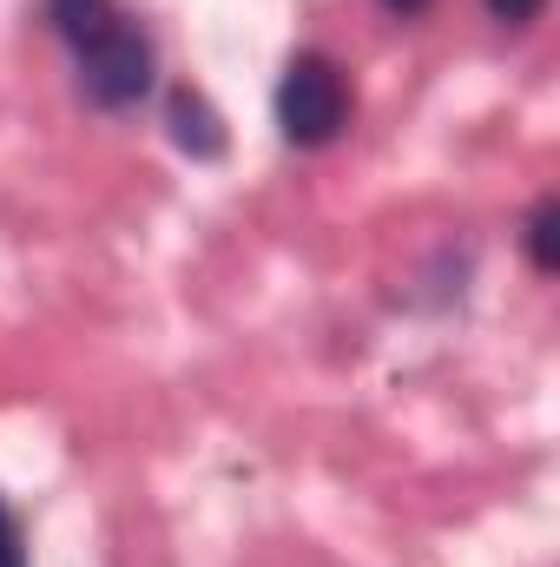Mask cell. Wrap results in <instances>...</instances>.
I'll list each match as a JSON object with an SVG mask.
<instances>
[{
	"label": "cell",
	"mask_w": 560,
	"mask_h": 567,
	"mask_svg": "<svg viewBox=\"0 0 560 567\" xmlns=\"http://www.w3.org/2000/svg\"><path fill=\"white\" fill-rule=\"evenodd\" d=\"M350 126V80L330 53H297L278 80V133L303 152L330 145Z\"/></svg>",
	"instance_id": "obj_1"
},
{
	"label": "cell",
	"mask_w": 560,
	"mask_h": 567,
	"mask_svg": "<svg viewBox=\"0 0 560 567\" xmlns=\"http://www.w3.org/2000/svg\"><path fill=\"white\" fill-rule=\"evenodd\" d=\"M152 73H158V53H152L145 27H133L126 13H120L106 33H93V40L80 47V93H86V106H100V113L139 106L145 93H152Z\"/></svg>",
	"instance_id": "obj_2"
},
{
	"label": "cell",
	"mask_w": 560,
	"mask_h": 567,
	"mask_svg": "<svg viewBox=\"0 0 560 567\" xmlns=\"http://www.w3.org/2000/svg\"><path fill=\"white\" fill-rule=\"evenodd\" d=\"M165 126H172L178 152H191V158H225V145H231L225 120L211 113V100H205V93H191V86H178V93H172Z\"/></svg>",
	"instance_id": "obj_3"
},
{
	"label": "cell",
	"mask_w": 560,
	"mask_h": 567,
	"mask_svg": "<svg viewBox=\"0 0 560 567\" xmlns=\"http://www.w3.org/2000/svg\"><path fill=\"white\" fill-rule=\"evenodd\" d=\"M46 20H53V27H60V40L80 53L93 33H106V27L120 20V7H113V0H46Z\"/></svg>",
	"instance_id": "obj_4"
},
{
	"label": "cell",
	"mask_w": 560,
	"mask_h": 567,
	"mask_svg": "<svg viewBox=\"0 0 560 567\" xmlns=\"http://www.w3.org/2000/svg\"><path fill=\"white\" fill-rule=\"evenodd\" d=\"M528 258H535L541 278L560 271V198H541V205L528 212Z\"/></svg>",
	"instance_id": "obj_5"
},
{
	"label": "cell",
	"mask_w": 560,
	"mask_h": 567,
	"mask_svg": "<svg viewBox=\"0 0 560 567\" xmlns=\"http://www.w3.org/2000/svg\"><path fill=\"white\" fill-rule=\"evenodd\" d=\"M541 7H548V0H488V13H495L501 27H528V20H541Z\"/></svg>",
	"instance_id": "obj_6"
},
{
	"label": "cell",
	"mask_w": 560,
	"mask_h": 567,
	"mask_svg": "<svg viewBox=\"0 0 560 567\" xmlns=\"http://www.w3.org/2000/svg\"><path fill=\"white\" fill-rule=\"evenodd\" d=\"M0 567H27V548H20V522L0 508Z\"/></svg>",
	"instance_id": "obj_7"
},
{
	"label": "cell",
	"mask_w": 560,
	"mask_h": 567,
	"mask_svg": "<svg viewBox=\"0 0 560 567\" xmlns=\"http://www.w3.org/2000/svg\"><path fill=\"white\" fill-rule=\"evenodd\" d=\"M390 13H403V20H416V13H428V0H383Z\"/></svg>",
	"instance_id": "obj_8"
}]
</instances>
